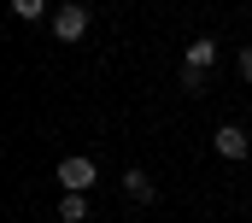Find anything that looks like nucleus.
Segmentation results:
<instances>
[{
	"label": "nucleus",
	"mask_w": 252,
	"mask_h": 223,
	"mask_svg": "<svg viewBox=\"0 0 252 223\" xmlns=\"http://www.w3.org/2000/svg\"><path fill=\"white\" fill-rule=\"evenodd\" d=\"M53 176H59L64 194H88L100 170H94V159H88V153H70V159H59V170H53Z\"/></svg>",
	"instance_id": "f257e3e1"
},
{
	"label": "nucleus",
	"mask_w": 252,
	"mask_h": 223,
	"mask_svg": "<svg viewBox=\"0 0 252 223\" xmlns=\"http://www.w3.org/2000/svg\"><path fill=\"white\" fill-rule=\"evenodd\" d=\"M53 36H59V41H82V36H88V6H82V0H70V6L53 12Z\"/></svg>",
	"instance_id": "f03ea898"
},
{
	"label": "nucleus",
	"mask_w": 252,
	"mask_h": 223,
	"mask_svg": "<svg viewBox=\"0 0 252 223\" xmlns=\"http://www.w3.org/2000/svg\"><path fill=\"white\" fill-rule=\"evenodd\" d=\"M211 147H217V159H229V165H241V159L252 153V141H247V129H241V123H223V129L211 135Z\"/></svg>",
	"instance_id": "7ed1b4c3"
},
{
	"label": "nucleus",
	"mask_w": 252,
	"mask_h": 223,
	"mask_svg": "<svg viewBox=\"0 0 252 223\" xmlns=\"http://www.w3.org/2000/svg\"><path fill=\"white\" fill-rule=\"evenodd\" d=\"M182 65H199V71H211V65H217V41H211V36H193Z\"/></svg>",
	"instance_id": "20e7f679"
},
{
	"label": "nucleus",
	"mask_w": 252,
	"mask_h": 223,
	"mask_svg": "<svg viewBox=\"0 0 252 223\" xmlns=\"http://www.w3.org/2000/svg\"><path fill=\"white\" fill-rule=\"evenodd\" d=\"M124 194H129V200H141V206H147V200H153L158 188H153V176H147V170H124Z\"/></svg>",
	"instance_id": "39448f33"
},
{
	"label": "nucleus",
	"mask_w": 252,
	"mask_h": 223,
	"mask_svg": "<svg viewBox=\"0 0 252 223\" xmlns=\"http://www.w3.org/2000/svg\"><path fill=\"white\" fill-rule=\"evenodd\" d=\"M59 223H88V194H64L59 200Z\"/></svg>",
	"instance_id": "423d86ee"
},
{
	"label": "nucleus",
	"mask_w": 252,
	"mask_h": 223,
	"mask_svg": "<svg viewBox=\"0 0 252 223\" xmlns=\"http://www.w3.org/2000/svg\"><path fill=\"white\" fill-rule=\"evenodd\" d=\"M12 12H18L24 24H35V18H47V0H12Z\"/></svg>",
	"instance_id": "0eeeda50"
},
{
	"label": "nucleus",
	"mask_w": 252,
	"mask_h": 223,
	"mask_svg": "<svg viewBox=\"0 0 252 223\" xmlns=\"http://www.w3.org/2000/svg\"><path fill=\"white\" fill-rule=\"evenodd\" d=\"M182 88H188V94L205 88V71H199V65H182Z\"/></svg>",
	"instance_id": "6e6552de"
},
{
	"label": "nucleus",
	"mask_w": 252,
	"mask_h": 223,
	"mask_svg": "<svg viewBox=\"0 0 252 223\" xmlns=\"http://www.w3.org/2000/svg\"><path fill=\"white\" fill-rule=\"evenodd\" d=\"M235 65H241V76L252 82V47H241V59H235Z\"/></svg>",
	"instance_id": "1a4fd4ad"
}]
</instances>
